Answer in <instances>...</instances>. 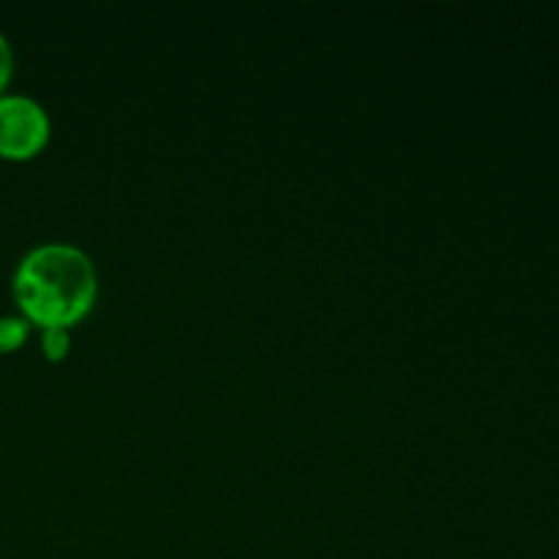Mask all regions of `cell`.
<instances>
[{
    "mask_svg": "<svg viewBox=\"0 0 559 559\" xmlns=\"http://www.w3.org/2000/svg\"><path fill=\"white\" fill-rule=\"evenodd\" d=\"M52 136V120L44 104L25 93L0 96V158L5 162H31Z\"/></svg>",
    "mask_w": 559,
    "mask_h": 559,
    "instance_id": "2",
    "label": "cell"
},
{
    "mask_svg": "<svg viewBox=\"0 0 559 559\" xmlns=\"http://www.w3.org/2000/svg\"><path fill=\"white\" fill-rule=\"evenodd\" d=\"M11 298L31 325L74 328L98 300V273L91 254L66 240L27 249L11 276Z\"/></svg>",
    "mask_w": 559,
    "mask_h": 559,
    "instance_id": "1",
    "label": "cell"
},
{
    "mask_svg": "<svg viewBox=\"0 0 559 559\" xmlns=\"http://www.w3.org/2000/svg\"><path fill=\"white\" fill-rule=\"evenodd\" d=\"M33 325L22 314H3L0 317V355H11L22 349L31 338Z\"/></svg>",
    "mask_w": 559,
    "mask_h": 559,
    "instance_id": "3",
    "label": "cell"
},
{
    "mask_svg": "<svg viewBox=\"0 0 559 559\" xmlns=\"http://www.w3.org/2000/svg\"><path fill=\"white\" fill-rule=\"evenodd\" d=\"M11 76H14V49H11L9 38L0 33V96L11 85Z\"/></svg>",
    "mask_w": 559,
    "mask_h": 559,
    "instance_id": "5",
    "label": "cell"
},
{
    "mask_svg": "<svg viewBox=\"0 0 559 559\" xmlns=\"http://www.w3.org/2000/svg\"><path fill=\"white\" fill-rule=\"evenodd\" d=\"M41 353L49 364H60L71 355V331L63 328H47L41 331Z\"/></svg>",
    "mask_w": 559,
    "mask_h": 559,
    "instance_id": "4",
    "label": "cell"
}]
</instances>
